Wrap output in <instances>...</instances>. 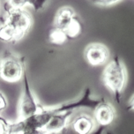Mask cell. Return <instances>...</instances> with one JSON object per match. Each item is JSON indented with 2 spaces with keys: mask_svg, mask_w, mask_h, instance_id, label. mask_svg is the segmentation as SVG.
I'll return each mask as SVG.
<instances>
[{
  "mask_svg": "<svg viewBox=\"0 0 134 134\" xmlns=\"http://www.w3.org/2000/svg\"><path fill=\"white\" fill-rule=\"evenodd\" d=\"M127 81V71L124 64L115 56L107 64L102 72V82L108 89L110 90L116 100L119 102L120 97Z\"/></svg>",
  "mask_w": 134,
  "mask_h": 134,
  "instance_id": "obj_1",
  "label": "cell"
},
{
  "mask_svg": "<svg viewBox=\"0 0 134 134\" xmlns=\"http://www.w3.org/2000/svg\"><path fill=\"white\" fill-rule=\"evenodd\" d=\"M23 57H17L12 52L5 51L0 60V77L7 82H16L25 72Z\"/></svg>",
  "mask_w": 134,
  "mask_h": 134,
  "instance_id": "obj_2",
  "label": "cell"
},
{
  "mask_svg": "<svg viewBox=\"0 0 134 134\" xmlns=\"http://www.w3.org/2000/svg\"><path fill=\"white\" fill-rule=\"evenodd\" d=\"M4 23L13 28L22 39L32 27L33 19L30 13L25 9L12 8L8 6Z\"/></svg>",
  "mask_w": 134,
  "mask_h": 134,
  "instance_id": "obj_3",
  "label": "cell"
},
{
  "mask_svg": "<svg viewBox=\"0 0 134 134\" xmlns=\"http://www.w3.org/2000/svg\"><path fill=\"white\" fill-rule=\"evenodd\" d=\"M23 80L24 89L20 103V120L27 118V117L36 114L42 109V107L38 105L36 99L31 90L26 71L23 75Z\"/></svg>",
  "mask_w": 134,
  "mask_h": 134,
  "instance_id": "obj_4",
  "label": "cell"
},
{
  "mask_svg": "<svg viewBox=\"0 0 134 134\" xmlns=\"http://www.w3.org/2000/svg\"><path fill=\"white\" fill-rule=\"evenodd\" d=\"M110 52L104 44L100 42L90 43L85 49V57L91 65L98 66L109 60Z\"/></svg>",
  "mask_w": 134,
  "mask_h": 134,
  "instance_id": "obj_5",
  "label": "cell"
},
{
  "mask_svg": "<svg viewBox=\"0 0 134 134\" xmlns=\"http://www.w3.org/2000/svg\"><path fill=\"white\" fill-rule=\"evenodd\" d=\"M94 116L96 124L99 125L108 126L113 123L116 116V112L112 104L102 100L94 108Z\"/></svg>",
  "mask_w": 134,
  "mask_h": 134,
  "instance_id": "obj_6",
  "label": "cell"
},
{
  "mask_svg": "<svg viewBox=\"0 0 134 134\" xmlns=\"http://www.w3.org/2000/svg\"><path fill=\"white\" fill-rule=\"evenodd\" d=\"M71 116V110L57 111L50 117L49 121L44 126L43 130L47 134L58 133L68 125L69 120Z\"/></svg>",
  "mask_w": 134,
  "mask_h": 134,
  "instance_id": "obj_7",
  "label": "cell"
},
{
  "mask_svg": "<svg viewBox=\"0 0 134 134\" xmlns=\"http://www.w3.org/2000/svg\"><path fill=\"white\" fill-rule=\"evenodd\" d=\"M96 126L94 118L87 114L76 116L71 122V127L78 134H91Z\"/></svg>",
  "mask_w": 134,
  "mask_h": 134,
  "instance_id": "obj_8",
  "label": "cell"
},
{
  "mask_svg": "<svg viewBox=\"0 0 134 134\" xmlns=\"http://www.w3.org/2000/svg\"><path fill=\"white\" fill-rule=\"evenodd\" d=\"M76 17L74 10L70 6H63L57 12L54 20L55 27L65 31L70 23Z\"/></svg>",
  "mask_w": 134,
  "mask_h": 134,
  "instance_id": "obj_9",
  "label": "cell"
},
{
  "mask_svg": "<svg viewBox=\"0 0 134 134\" xmlns=\"http://www.w3.org/2000/svg\"><path fill=\"white\" fill-rule=\"evenodd\" d=\"M7 4L12 8L25 9L26 6H31L36 12L42 11L46 6L49 0H6Z\"/></svg>",
  "mask_w": 134,
  "mask_h": 134,
  "instance_id": "obj_10",
  "label": "cell"
},
{
  "mask_svg": "<svg viewBox=\"0 0 134 134\" xmlns=\"http://www.w3.org/2000/svg\"><path fill=\"white\" fill-rule=\"evenodd\" d=\"M0 40L5 42H16L21 38L13 28L4 23L0 27Z\"/></svg>",
  "mask_w": 134,
  "mask_h": 134,
  "instance_id": "obj_11",
  "label": "cell"
},
{
  "mask_svg": "<svg viewBox=\"0 0 134 134\" xmlns=\"http://www.w3.org/2000/svg\"><path fill=\"white\" fill-rule=\"evenodd\" d=\"M68 39L66 33L64 30L54 27L49 33V42L54 44H63Z\"/></svg>",
  "mask_w": 134,
  "mask_h": 134,
  "instance_id": "obj_12",
  "label": "cell"
},
{
  "mask_svg": "<svg viewBox=\"0 0 134 134\" xmlns=\"http://www.w3.org/2000/svg\"><path fill=\"white\" fill-rule=\"evenodd\" d=\"M81 30H82V26H81V23L80 22V20L77 19V17L73 19L72 21L70 23V25L67 27L64 32L66 33L67 37L68 38H75L77 37L81 33Z\"/></svg>",
  "mask_w": 134,
  "mask_h": 134,
  "instance_id": "obj_13",
  "label": "cell"
},
{
  "mask_svg": "<svg viewBox=\"0 0 134 134\" xmlns=\"http://www.w3.org/2000/svg\"><path fill=\"white\" fill-rule=\"evenodd\" d=\"M119 1H121V0H91L93 4L100 6H109L116 4Z\"/></svg>",
  "mask_w": 134,
  "mask_h": 134,
  "instance_id": "obj_14",
  "label": "cell"
},
{
  "mask_svg": "<svg viewBox=\"0 0 134 134\" xmlns=\"http://www.w3.org/2000/svg\"><path fill=\"white\" fill-rule=\"evenodd\" d=\"M8 125L9 124L0 118V134H8Z\"/></svg>",
  "mask_w": 134,
  "mask_h": 134,
  "instance_id": "obj_15",
  "label": "cell"
},
{
  "mask_svg": "<svg viewBox=\"0 0 134 134\" xmlns=\"http://www.w3.org/2000/svg\"><path fill=\"white\" fill-rule=\"evenodd\" d=\"M6 105H7V102H6L5 98H4V95L0 93V111H1L2 109H4V108L6 107Z\"/></svg>",
  "mask_w": 134,
  "mask_h": 134,
  "instance_id": "obj_16",
  "label": "cell"
},
{
  "mask_svg": "<svg viewBox=\"0 0 134 134\" xmlns=\"http://www.w3.org/2000/svg\"><path fill=\"white\" fill-rule=\"evenodd\" d=\"M22 134H47V132L43 130V129H38V130L28 131V132H25Z\"/></svg>",
  "mask_w": 134,
  "mask_h": 134,
  "instance_id": "obj_17",
  "label": "cell"
},
{
  "mask_svg": "<svg viewBox=\"0 0 134 134\" xmlns=\"http://www.w3.org/2000/svg\"><path fill=\"white\" fill-rule=\"evenodd\" d=\"M128 109H129V110H134V95L131 98L130 102H129Z\"/></svg>",
  "mask_w": 134,
  "mask_h": 134,
  "instance_id": "obj_18",
  "label": "cell"
}]
</instances>
